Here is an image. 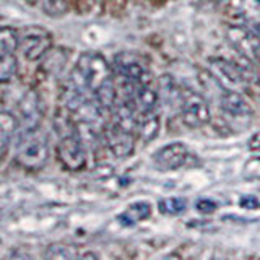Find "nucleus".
Listing matches in <instances>:
<instances>
[{"label":"nucleus","mask_w":260,"mask_h":260,"mask_svg":"<svg viewBox=\"0 0 260 260\" xmlns=\"http://www.w3.org/2000/svg\"><path fill=\"white\" fill-rule=\"evenodd\" d=\"M72 86L86 94L96 96L114 81L112 69L100 52H83L72 70Z\"/></svg>","instance_id":"nucleus-1"},{"label":"nucleus","mask_w":260,"mask_h":260,"mask_svg":"<svg viewBox=\"0 0 260 260\" xmlns=\"http://www.w3.org/2000/svg\"><path fill=\"white\" fill-rule=\"evenodd\" d=\"M15 159L23 169L38 171L44 168L49 159V140L39 127L21 132Z\"/></svg>","instance_id":"nucleus-2"},{"label":"nucleus","mask_w":260,"mask_h":260,"mask_svg":"<svg viewBox=\"0 0 260 260\" xmlns=\"http://www.w3.org/2000/svg\"><path fill=\"white\" fill-rule=\"evenodd\" d=\"M52 47V35L41 26H28L18 29V49L28 60H39Z\"/></svg>","instance_id":"nucleus-3"},{"label":"nucleus","mask_w":260,"mask_h":260,"mask_svg":"<svg viewBox=\"0 0 260 260\" xmlns=\"http://www.w3.org/2000/svg\"><path fill=\"white\" fill-rule=\"evenodd\" d=\"M75 128L69 130L67 134L60 137L57 143V159L60 165L69 171H81L86 166V150L83 138L78 132H73Z\"/></svg>","instance_id":"nucleus-4"},{"label":"nucleus","mask_w":260,"mask_h":260,"mask_svg":"<svg viewBox=\"0 0 260 260\" xmlns=\"http://www.w3.org/2000/svg\"><path fill=\"white\" fill-rule=\"evenodd\" d=\"M114 70L120 81L138 85L151 80V73L142 57L134 52H120L114 57Z\"/></svg>","instance_id":"nucleus-5"},{"label":"nucleus","mask_w":260,"mask_h":260,"mask_svg":"<svg viewBox=\"0 0 260 260\" xmlns=\"http://www.w3.org/2000/svg\"><path fill=\"white\" fill-rule=\"evenodd\" d=\"M179 111L184 124L189 127L199 128L205 125L210 120V108L205 98L202 94L192 91V89H182V98L181 104H179Z\"/></svg>","instance_id":"nucleus-6"},{"label":"nucleus","mask_w":260,"mask_h":260,"mask_svg":"<svg viewBox=\"0 0 260 260\" xmlns=\"http://www.w3.org/2000/svg\"><path fill=\"white\" fill-rule=\"evenodd\" d=\"M228 39L246 59L260 63V36L246 26H230L226 31Z\"/></svg>","instance_id":"nucleus-7"},{"label":"nucleus","mask_w":260,"mask_h":260,"mask_svg":"<svg viewBox=\"0 0 260 260\" xmlns=\"http://www.w3.org/2000/svg\"><path fill=\"white\" fill-rule=\"evenodd\" d=\"M189 148L182 142L168 143L153 154V162L159 171H174L185 165Z\"/></svg>","instance_id":"nucleus-8"},{"label":"nucleus","mask_w":260,"mask_h":260,"mask_svg":"<svg viewBox=\"0 0 260 260\" xmlns=\"http://www.w3.org/2000/svg\"><path fill=\"white\" fill-rule=\"evenodd\" d=\"M106 145L109 146L114 156L117 158H127L132 154L135 143H134V130L125 128L120 124H114L106 132Z\"/></svg>","instance_id":"nucleus-9"},{"label":"nucleus","mask_w":260,"mask_h":260,"mask_svg":"<svg viewBox=\"0 0 260 260\" xmlns=\"http://www.w3.org/2000/svg\"><path fill=\"white\" fill-rule=\"evenodd\" d=\"M20 117H18V125L21 132L26 130H32L39 127L41 120V101L36 91H28L21 98L20 101Z\"/></svg>","instance_id":"nucleus-10"},{"label":"nucleus","mask_w":260,"mask_h":260,"mask_svg":"<svg viewBox=\"0 0 260 260\" xmlns=\"http://www.w3.org/2000/svg\"><path fill=\"white\" fill-rule=\"evenodd\" d=\"M219 104L221 109L228 114V116L236 117V119H247L252 116V109L249 103L244 100V96L234 89H221V98H219Z\"/></svg>","instance_id":"nucleus-11"},{"label":"nucleus","mask_w":260,"mask_h":260,"mask_svg":"<svg viewBox=\"0 0 260 260\" xmlns=\"http://www.w3.org/2000/svg\"><path fill=\"white\" fill-rule=\"evenodd\" d=\"M210 63L219 77H223V80L230 81L233 85H242L244 81H250V75L257 77L252 70L242 69L239 65H236L234 62L224 60V59H211Z\"/></svg>","instance_id":"nucleus-12"},{"label":"nucleus","mask_w":260,"mask_h":260,"mask_svg":"<svg viewBox=\"0 0 260 260\" xmlns=\"http://www.w3.org/2000/svg\"><path fill=\"white\" fill-rule=\"evenodd\" d=\"M161 127V120L156 109L150 111H138L137 114V125L135 132L140 135L143 142H151L158 135Z\"/></svg>","instance_id":"nucleus-13"},{"label":"nucleus","mask_w":260,"mask_h":260,"mask_svg":"<svg viewBox=\"0 0 260 260\" xmlns=\"http://www.w3.org/2000/svg\"><path fill=\"white\" fill-rule=\"evenodd\" d=\"M16 130H20L18 117L8 111H0V162L4 161L8 150H10Z\"/></svg>","instance_id":"nucleus-14"},{"label":"nucleus","mask_w":260,"mask_h":260,"mask_svg":"<svg viewBox=\"0 0 260 260\" xmlns=\"http://www.w3.org/2000/svg\"><path fill=\"white\" fill-rule=\"evenodd\" d=\"M151 215V205L148 202H135L128 205L122 213L117 216L119 223L124 226H134L137 223L143 221Z\"/></svg>","instance_id":"nucleus-15"},{"label":"nucleus","mask_w":260,"mask_h":260,"mask_svg":"<svg viewBox=\"0 0 260 260\" xmlns=\"http://www.w3.org/2000/svg\"><path fill=\"white\" fill-rule=\"evenodd\" d=\"M182 89L176 81L171 78L169 75L161 77L159 80V100H162L169 106H177L181 104V98H182Z\"/></svg>","instance_id":"nucleus-16"},{"label":"nucleus","mask_w":260,"mask_h":260,"mask_svg":"<svg viewBox=\"0 0 260 260\" xmlns=\"http://www.w3.org/2000/svg\"><path fill=\"white\" fill-rule=\"evenodd\" d=\"M18 72V60L13 52L0 51V83L10 81Z\"/></svg>","instance_id":"nucleus-17"},{"label":"nucleus","mask_w":260,"mask_h":260,"mask_svg":"<svg viewBox=\"0 0 260 260\" xmlns=\"http://www.w3.org/2000/svg\"><path fill=\"white\" fill-rule=\"evenodd\" d=\"M18 49V29L0 26V51L15 52Z\"/></svg>","instance_id":"nucleus-18"},{"label":"nucleus","mask_w":260,"mask_h":260,"mask_svg":"<svg viewBox=\"0 0 260 260\" xmlns=\"http://www.w3.org/2000/svg\"><path fill=\"white\" fill-rule=\"evenodd\" d=\"M159 211L165 215H181L187 210V200L182 197H169V199H162L159 202Z\"/></svg>","instance_id":"nucleus-19"},{"label":"nucleus","mask_w":260,"mask_h":260,"mask_svg":"<svg viewBox=\"0 0 260 260\" xmlns=\"http://www.w3.org/2000/svg\"><path fill=\"white\" fill-rule=\"evenodd\" d=\"M244 15L260 36V0H244Z\"/></svg>","instance_id":"nucleus-20"},{"label":"nucleus","mask_w":260,"mask_h":260,"mask_svg":"<svg viewBox=\"0 0 260 260\" xmlns=\"http://www.w3.org/2000/svg\"><path fill=\"white\" fill-rule=\"evenodd\" d=\"M38 5L43 8L47 15H63L67 12V2L65 0H36Z\"/></svg>","instance_id":"nucleus-21"},{"label":"nucleus","mask_w":260,"mask_h":260,"mask_svg":"<svg viewBox=\"0 0 260 260\" xmlns=\"http://www.w3.org/2000/svg\"><path fill=\"white\" fill-rule=\"evenodd\" d=\"M47 257L52 258H75L80 257L78 252L73 250V247L70 246H51L47 249Z\"/></svg>","instance_id":"nucleus-22"},{"label":"nucleus","mask_w":260,"mask_h":260,"mask_svg":"<svg viewBox=\"0 0 260 260\" xmlns=\"http://www.w3.org/2000/svg\"><path fill=\"white\" fill-rule=\"evenodd\" d=\"M244 174L250 179H260V156L247 162L246 168H244Z\"/></svg>","instance_id":"nucleus-23"},{"label":"nucleus","mask_w":260,"mask_h":260,"mask_svg":"<svg viewBox=\"0 0 260 260\" xmlns=\"http://www.w3.org/2000/svg\"><path fill=\"white\" fill-rule=\"evenodd\" d=\"M195 207L200 211V213H211V211L216 210V203L211 202V200H207V199H202L195 203Z\"/></svg>","instance_id":"nucleus-24"},{"label":"nucleus","mask_w":260,"mask_h":260,"mask_svg":"<svg viewBox=\"0 0 260 260\" xmlns=\"http://www.w3.org/2000/svg\"><path fill=\"white\" fill-rule=\"evenodd\" d=\"M249 150L250 151H260V132L254 134L249 140Z\"/></svg>","instance_id":"nucleus-25"},{"label":"nucleus","mask_w":260,"mask_h":260,"mask_svg":"<svg viewBox=\"0 0 260 260\" xmlns=\"http://www.w3.org/2000/svg\"><path fill=\"white\" fill-rule=\"evenodd\" d=\"M241 205H242V208H257L258 202H257L255 197H242L241 199Z\"/></svg>","instance_id":"nucleus-26"}]
</instances>
